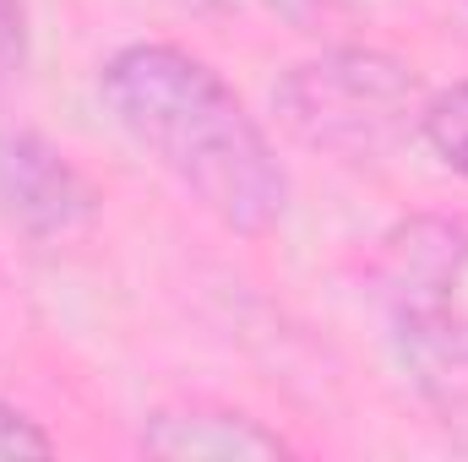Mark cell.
Here are the masks:
<instances>
[{"mask_svg": "<svg viewBox=\"0 0 468 462\" xmlns=\"http://www.w3.org/2000/svg\"><path fill=\"white\" fill-rule=\"evenodd\" d=\"M99 99L213 224L245 239L283 224L289 169L213 60L164 38L120 44L99 71Z\"/></svg>", "mask_w": 468, "mask_h": 462, "instance_id": "obj_1", "label": "cell"}, {"mask_svg": "<svg viewBox=\"0 0 468 462\" xmlns=\"http://www.w3.org/2000/svg\"><path fill=\"white\" fill-rule=\"evenodd\" d=\"M376 289L420 397L468 446V224L463 218L398 224L381 239Z\"/></svg>", "mask_w": 468, "mask_h": 462, "instance_id": "obj_2", "label": "cell"}, {"mask_svg": "<svg viewBox=\"0 0 468 462\" xmlns=\"http://www.w3.org/2000/svg\"><path fill=\"white\" fill-rule=\"evenodd\" d=\"M425 99L431 88L414 60L376 44H333L278 77L272 115L300 147L322 158L381 163L409 136H420Z\"/></svg>", "mask_w": 468, "mask_h": 462, "instance_id": "obj_3", "label": "cell"}, {"mask_svg": "<svg viewBox=\"0 0 468 462\" xmlns=\"http://www.w3.org/2000/svg\"><path fill=\"white\" fill-rule=\"evenodd\" d=\"M0 218L22 239L55 245L99 218V191L44 131L0 125Z\"/></svg>", "mask_w": 468, "mask_h": 462, "instance_id": "obj_4", "label": "cell"}, {"mask_svg": "<svg viewBox=\"0 0 468 462\" xmlns=\"http://www.w3.org/2000/svg\"><path fill=\"white\" fill-rule=\"evenodd\" d=\"M136 446L147 457L164 462H272L294 457V446L261 425L245 408H224V403H169L153 408L136 430Z\"/></svg>", "mask_w": 468, "mask_h": 462, "instance_id": "obj_5", "label": "cell"}, {"mask_svg": "<svg viewBox=\"0 0 468 462\" xmlns=\"http://www.w3.org/2000/svg\"><path fill=\"white\" fill-rule=\"evenodd\" d=\"M420 136H425V147H431L452 174L468 180V77L452 82V88H436V93L425 99Z\"/></svg>", "mask_w": 468, "mask_h": 462, "instance_id": "obj_6", "label": "cell"}, {"mask_svg": "<svg viewBox=\"0 0 468 462\" xmlns=\"http://www.w3.org/2000/svg\"><path fill=\"white\" fill-rule=\"evenodd\" d=\"M0 457H55V436L16 403H0Z\"/></svg>", "mask_w": 468, "mask_h": 462, "instance_id": "obj_7", "label": "cell"}, {"mask_svg": "<svg viewBox=\"0 0 468 462\" xmlns=\"http://www.w3.org/2000/svg\"><path fill=\"white\" fill-rule=\"evenodd\" d=\"M33 49V27H27V0H0V82L22 77Z\"/></svg>", "mask_w": 468, "mask_h": 462, "instance_id": "obj_8", "label": "cell"}, {"mask_svg": "<svg viewBox=\"0 0 468 462\" xmlns=\"http://www.w3.org/2000/svg\"><path fill=\"white\" fill-rule=\"evenodd\" d=\"M272 11H283V16H311V11H322L327 0H267Z\"/></svg>", "mask_w": 468, "mask_h": 462, "instance_id": "obj_9", "label": "cell"}, {"mask_svg": "<svg viewBox=\"0 0 468 462\" xmlns=\"http://www.w3.org/2000/svg\"><path fill=\"white\" fill-rule=\"evenodd\" d=\"M175 5H186V11H218L224 0H175Z\"/></svg>", "mask_w": 468, "mask_h": 462, "instance_id": "obj_10", "label": "cell"}, {"mask_svg": "<svg viewBox=\"0 0 468 462\" xmlns=\"http://www.w3.org/2000/svg\"><path fill=\"white\" fill-rule=\"evenodd\" d=\"M463 5H468V0H463Z\"/></svg>", "mask_w": 468, "mask_h": 462, "instance_id": "obj_11", "label": "cell"}]
</instances>
